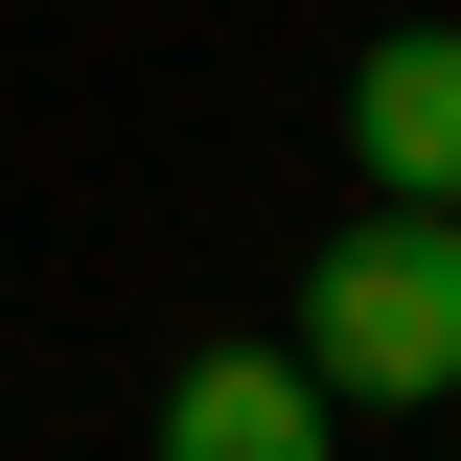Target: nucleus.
<instances>
[{
  "label": "nucleus",
  "mask_w": 461,
  "mask_h": 461,
  "mask_svg": "<svg viewBox=\"0 0 461 461\" xmlns=\"http://www.w3.org/2000/svg\"><path fill=\"white\" fill-rule=\"evenodd\" d=\"M300 369L369 393V415H438L461 393V208L369 185V230H323V277H300Z\"/></svg>",
  "instance_id": "nucleus-1"
},
{
  "label": "nucleus",
  "mask_w": 461,
  "mask_h": 461,
  "mask_svg": "<svg viewBox=\"0 0 461 461\" xmlns=\"http://www.w3.org/2000/svg\"><path fill=\"white\" fill-rule=\"evenodd\" d=\"M346 139L393 208H461V23H393V47L346 69Z\"/></svg>",
  "instance_id": "nucleus-2"
},
{
  "label": "nucleus",
  "mask_w": 461,
  "mask_h": 461,
  "mask_svg": "<svg viewBox=\"0 0 461 461\" xmlns=\"http://www.w3.org/2000/svg\"><path fill=\"white\" fill-rule=\"evenodd\" d=\"M162 461H323V369L300 346H208L162 393Z\"/></svg>",
  "instance_id": "nucleus-3"
}]
</instances>
